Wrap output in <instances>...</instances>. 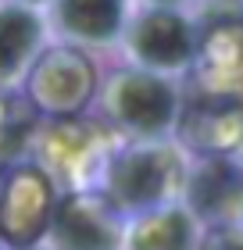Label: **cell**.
I'll list each match as a JSON object with an SVG mask.
<instances>
[{"instance_id": "5", "label": "cell", "mask_w": 243, "mask_h": 250, "mask_svg": "<svg viewBox=\"0 0 243 250\" xmlns=\"http://www.w3.org/2000/svg\"><path fill=\"white\" fill-rule=\"evenodd\" d=\"M136 50L147 61L157 64H179L190 50V32L176 15H150L136 32Z\"/></svg>"}, {"instance_id": "6", "label": "cell", "mask_w": 243, "mask_h": 250, "mask_svg": "<svg viewBox=\"0 0 243 250\" xmlns=\"http://www.w3.org/2000/svg\"><path fill=\"white\" fill-rule=\"evenodd\" d=\"M129 86L133 89L122 97V115L136 125H143V129H157L172 107L168 93L161 89V83H150V79H133Z\"/></svg>"}, {"instance_id": "3", "label": "cell", "mask_w": 243, "mask_h": 250, "mask_svg": "<svg viewBox=\"0 0 243 250\" xmlns=\"http://www.w3.org/2000/svg\"><path fill=\"white\" fill-rule=\"evenodd\" d=\"M168 168L157 154H133L111 172V189L122 204H150L165 193Z\"/></svg>"}, {"instance_id": "7", "label": "cell", "mask_w": 243, "mask_h": 250, "mask_svg": "<svg viewBox=\"0 0 243 250\" xmlns=\"http://www.w3.org/2000/svg\"><path fill=\"white\" fill-rule=\"evenodd\" d=\"M186 243H190V222L179 211L147 218L133 236V250H186Z\"/></svg>"}, {"instance_id": "8", "label": "cell", "mask_w": 243, "mask_h": 250, "mask_svg": "<svg viewBox=\"0 0 243 250\" xmlns=\"http://www.w3.org/2000/svg\"><path fill=\"white\" fill-rule=\"evenodd\" d=\"M122 4L118 0H65V21L68 29L86 36H108L114 32Z\"/></svg>"}, {"instance_id": "2", "label": "cell", "mask_w": 243, "mask_h": 250, "mask_svg": "<svg viewBox=\"0 0 243 250\" xmlns=\"http://www.w3.org/2000/svg\"><path fill=\"white\" fill-rule=\"evenodd\" d=\"M54 240L61 250H114L118 225L111 211L93 197H72L54 218Z\"/></svg>"}, {"instance_id": "4", "label": "cell", "mask_w": 243, "mask_h": 250, "mask_svg": "<svg viewBox=\"0 0 243 250\" xmlns=\"http://www.w3.org/2000/svg\"><path fill=\"white\" fill-rule=\"evenodd\" d=\"M190 197L193 208L207 218H233L236 211H243V179L225 165H207L204 172H197Z\"/></svg>"}, {"instance_id": "10", "label": "cell", "mask_w": 243, "mask_h": 250, "mask_svg": "<svg viewBox=\"0 0 243 250\" xmlns=\"http://www.w3.org/2000/svg\"><path fill=\"white\" fill-rule=\"evenodd\" d=\"M204 250H243V236H236V232H218Z\"/></svg>"}, {"instance_id": "9", "label": "cell", "mask_w": 243, "mask_h": 250, "mask_svg": "<svg viewBox=\"0 0 243 250\" xmlns=\"http://www.w3.org/2000/svg\"><path fill=\"white\" fill-rule=\"evenodd\" d=\"M36 40V18L22 11H4L0 15V72L15 68V61L32 47Z\"/></svg>"}, {"instance_id": "1", "label": "cell", "mask_w": 243, "mask_h": 250, "mask_svg": "<svg viewBox=\"0 0 243 250\" xmlns=\"http://www.w3.org/2000/svg\"><path fill=\"white\" fill-rule=\"evenodd\" d=\"M50 214L47 183L36 172H22L4 186L0 197V236L7 243H32Z\"/></svg>"}]
</instances>
